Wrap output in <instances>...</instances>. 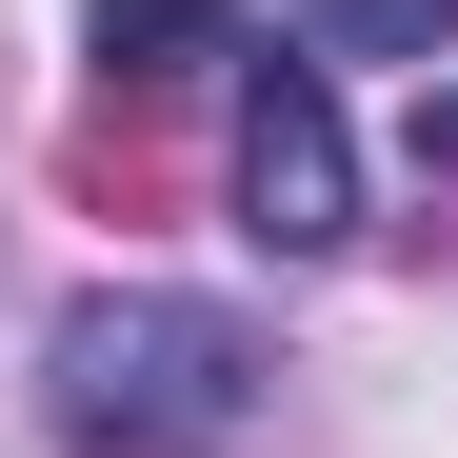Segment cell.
Masks as SVG:
<instances>
[{
	"instance_id": "277c9868",
	"label": "cell",
	"mask_w": 458,
	"mask_h": 458,
	"mask_svg": "<svg viewBox=\"0 0 458 458\" xmlns=\"http://www.w3.org/2000/svg\"><path fill=\"white\" fill-rule=\"evenodd\" d=\"M339 60H458V0H299Z\"/></svg>"
},
{
	"instance_id": "5b68a950",
	"label": "cell",
	"mask_w": 458,
	"mask_h": 458,
	"mask_svg": "<svg viewBox=\"0 0 458 458\" xmlns=\"http://www.w3.org/2000/svg\"><path fill=\"white\" fill-rule=\"evenodd\" d=\"M419 160H438V180H458V100H419Z\"/></svg>"
},
{
	"instance_id": "6da1fadb",
	"label": "cell",
	"mask_w": 458,
	"mask_h": 458,
	"mask_svg": "<svg viewBox=\"0 0 458 458\" xmlns=\"http://www.w3.org/2000/svg\"><path fill=\"white\" fill-rule=\"evenodd\" d=\"M40 378H60V438H120V458H199V438H240L259 419V319L240 299H160V279H100L81 319L40 339Z\"/></svg>"
},
{
	"instance_id": "7a4b0ae2",
	"label": "cell",
	"mask_w": 458,
	"mask_h": 458,
	"mask_svg": "<svg viewBox=\"0 0 458 458\" xmlns=\"http://www.w3.org/2000/svg\"><path fill=\"white\" fill-rule=\"evenodd\" d=\"M240 240L259 259H339L359 240V140H339L319 60H259V81H240Z\"/></svg>"
},
{
	"instance_id": "3957f363",
	"label": "cell",
	"mask_w": 458,
	"mask_h": 458,
	"mask_svg": "<svg viewBox=\"0 0 458 458\" xmlns=\"http://www.w3.org/2000/svg\"><path fill=\"white\" fill-rule=\"evenodd\" d=\"M81 40H100V81H199V60H240V0H81Z\"/></svg>"
}]
</instances>
